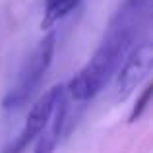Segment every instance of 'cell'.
Here are the masks:
<instances>
[{"instance_id": "1", "label": "cell", "mask_w": 153, "mask_h": 153, "mask_svg": "<svg viewBox=\"0 0 153 153\" xmlns=\"http://www.w3.org/2000/svg\"><path fill=\"white\" fill-rule=\"evenodd\" d=\"M149 6L124 0V4L112 16L101 45L93 52L89 62L68 82L66 93L74 101H91L108 83V79L118 72L120 64L134 49L140 27L149 16Z\"/></svg>"}, {"instance_id": "2", "label": "cell", "mask_w": 153, "mask_h": 153, "mask_svg": "<svg viewBox=\"0 0 153 153\" xmlns=\"http://www.w3.org/2000/svg\"><path fill=\"white\" fill-rule=\"evenodd\" d=\"M56 49V33L51 31L39 41V45L35 47V51L27 56L25 64L22 66L18 76V82L6 93V97L2 99V107L6 111L23 107L31 97L35 95V91L39 89L43 78H45L47 70H49L52 56H54Z\"/></svg>"}, {"instance_id": "3", "label": "cell", "mask_w": 153, "mask_h": 153, "mask_svg": "<svg viewBox=\"0 0 153 153\" xmlns=\"http://www.w3.org/2000/svg\"><path fill=\"white\" fill-rule=\"evenodd\" d=\"M64 93H66V85L58 83V85L51 87L49 91H45V93L33 103V107H31L29 114H27V118H25V124H23V130L19 132V136L10 143V147L6 149V153L25 151L27 147H29V143L35 142V140L45 132V128L49 126L52 114H54L56 105L64 97Z\"/></svg>"}, {"instance_id": "4", "label": "cell", "mask_w": 153, "mask_h": 153, "mask_svg": "<svg viewBox=\"0 0 153 153\" xmlns=\"http://www.w3.org/2000/svg\"><path fill=\"white\" fill-rule=\"evenodd\" d=\"M153 68V45L143 41L128 52L116 72V99H128L151 74Z\"/></svg>"}, {"instance_id": "5", "label": "cell", "mask_w": 153, "mask_h": 153, "mask_svg": "<svg viewBox=\"0 0 153 153\" xmlns=\"http://www.w3.org/2000/svg\"><path fill=\"white\" fill-rule=\"evenodd\" d=\"M66 114H68V93H64V97L56 105L54 114H52L49 126H47L45 132L37 138V146H35L33 153H54V147L60 140V134H62Z\"/></svg>"}, {"instance_id": "6", "label": "cell", "mask_w": 153, "mask_h": 153, "mask_svg": "<svg viewBox=\"0 0 153 153\" xmlns=\"http://www.w3.org/2000/svg\"><path fill=\"white\" fill-rule=\"evenodd\" d=\"M82 0H45V16H43V29H51L58 19L66 18Z\"/></svg>"}, {"instance_id": "7", "label": "cell", "mask_w": 153, "mask_h": 153, "mask_svg": "<svg viewBox=\"0 0 153 153\" xmlns=\"http://www.w3.org/2000/svg\"><path fill=\"white\" fill-rule=\"evenodd\" d=\"M151 93H153V87H151V85H146V89H143L142 95L138 97L136 105L132 107V112H130V118H128V122H136V120L142 118V114L146 112L147 105H149V101H151Z\"/></svg>"}]
</instances>
